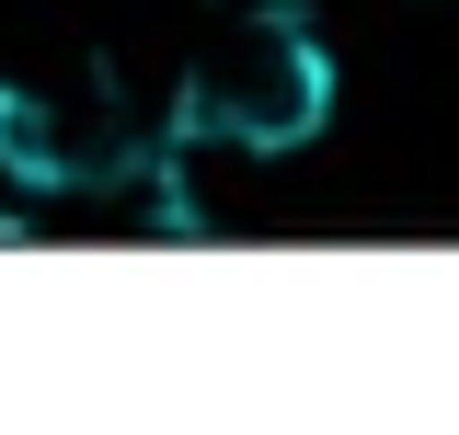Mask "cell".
<instances>
[{"mask_svg":"<svg viewBox=\"0 0 459 435\" xmlns=\"http://www.w3.org/2000/svg\"><path fill=\"white\" fill-rule=\"evenodd\" d=\"M333 126V47L299 0H230L219 23L195 35L184 81H172L161 138L195 161V149H230V161H287Z\"/></svg>","mask_w":459,"mask_h":435,"instance_id":"obj_1","label":"cell"},{"mask_svg":"<svg viewBox=\"0 0 459 435\" xmlns=\"http://www.w3.org/2000/svg\"><path fill=\"white\" fill-rule=\"evenodd\" d=\"M184 161L161 126L115 104V92H47V81H0V183L23 195H126Z\"/></svg>","mask_w":459,"mask_h":435,"instance_id":"obj_2","label":"cell"}]
</instances>
